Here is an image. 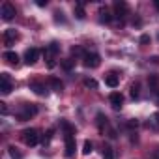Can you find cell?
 <instances>
[{
    "label": "cell",
    "instance_id": "cell-3",
    "mask_svg": "<svg viewBox=\"0 0 159 159\" xmlns=\"http://www.w3.org/2000/svg\"><path fill=\"white\" fill-rule=\"evenodd\" d=\"M23 140L26 146H36L39 142V133L38 129H25L23 131Z\"/></svg>",
    "mask_w": 159,
    "mask_h": 159
},
{
    "label": "cell",
    "instance_id": "cell-1",
    "mask_svg": "<svg viewBox=\"0 0 159 159\" xmlns=\"http://www.w3.org/2000/svg\"><path fill=\"white\" fill-rule=\"evenodd\" d=\"M64 129H66V135H64V144H66V155L67 157H73L75 155V131L73 127L64 122Z\"/></svg>",
    "mask_w": 159,
    "mask_h": 159
},
{
    "label": "cell",
    "instance_id": "cell-32",
    "mask_svg": "<svg viewBox=\"0 0 159 159\" xmlns=\"http://www.w3.org/2000/svg\"><path fill=\"white\" fill-rule=\"evenodd\" d=\"M0 111H2V114H8V107H6V103H0Z\"/></svg>",
    "mask_w": 159,
    "mask_h": 159
},
{
    "label": "cell",
    "instance_id": "cell-11",
    "mask_svg": "<svg viewBox=\"0 0 159 159\" xmlns=\"http://www.w3.org/2000/svg\"><path fill=\"white\" fill-rule=\"evenodd\" d=\"M112 21V13L107 10V8H101L99 10V23H105V25H109Z\"/></svg>",
    "mask_w": 159,
    "mask_h": 159
},
{
    "label": "cell",
    "instance_id": "cell-35",
    "mask_svg": "<svg viewBox=\"0 0 159 159\" xmlns=\"http://www.w3.org/2000/svg\"><path fill=\"white\" fill-rule=\"evenodd\" d=\"M153 157H155V159H159V148H155V153H153Z\"/></svg>",
    "mask_w": 159,
    "mask_h": 159
},
{
    "label": "cell",
    "instance_id": "cell-6",
    "mask_svg": "<svg viewBox=\"0 0 159 159\" xmlns=\"http://www.w3.org/2000/svg\"><path fill=\"white\" fill-rule=\"evenodd\" d=\"M0 15H2L4 21H11V19L15 17V8H13L10 2H4L2 8H0Z\"/></svg>",
    "mask_w": 159,
    "mask_h": 159
},
{
    "label": "cell",
    "instance_id": "cell-10",
    "mask_svg": "<svg viewBox=\"0 0 159 159\" xmlns=\"http://www.w3.org/2000/svg\"><path fill=\"white\" fill-rule=\"evenodd\" d=\"M109 101H111V105H112L114 109H122V105H124V96H122L120 92H112V94L109 96Z\"/></svg>",
    "mask_w": 159,
    "mask_h": 159
},
{
    "label": "cell",
    "instance_id": "cell-21",
    "mask_svg": "<svg viewBox=\"0 0 159 159\" xmlns=\"http://www.w3.org/2000/svg\"><path fill=\"white\" fill-rule=\"evenodd\" d=\"M75 17H77V19H81V21L86 17V13H84V10H83V4H81V2L75 6Z\"/></svg>",
    "mask_w": 159,
    "mask_h": 159
},
{
    "label": "cell",
    "instance_id": "cell-24",
    "mask_svg": "<svg viewBox=\"0 0 159 159\" xmlns=\"http://www.w3.org/2000/svg\"><path fill=\"white\" fill-rule=\"evenodd\" d=\"M71 54H73V56H84L86 52L83 51V47H79V45H75V47H71Z\"/></svg>",
    "mask_w": 159,
    "mask_h": 159
},
{
    "label": "cell",
    "instance_id": "cell-37",
    "mask_svg": "<svg viewBox=\"0 0 159 159\" xmlns=\"http://www.w3.org/2000/svg\"><path fill=\"white\" fill-rule=\"evenodd\" d=\"M153 96H155V99H157V103H159V90H157V92H155Z\"/></svg>",
    "mask_w": 159,
    "mask_h": 159
},
{
    "label": "cell",
    "instance_id": "cell-4",
    "mask_svg": "<svg viewBox=\"0 0 159 159\" xmlns=\"http://www.w3.org/2000/svg\"><path fill=\"white\" fill-rule=\"evenodd\" d=\"M83 64H84V67L94 69V67H98V66L101 64V58H99L98 52H86V54L83 56Z\"/></svg>",
    "mask_w": 159,
    "mask_h": 159
},
{
    "label": "cell",
    "instance_id": "cell-34",
    "mask_svg": "<svg viewBox=\"0 0 159 159\" xmlns=\"http://www.w3.org/2000/svg\"><path fill=\"white\" fill-rule=\"evenodd\" d=\"M36 4H38V6H47V0H38Z\"/></svg>",
    "mask_w": 159,
    "mask_h": 159
},
{
    "label": "cell",
    "instance_id": "cell-9",
    "mask_svg": "<svg viewBox=\"0 0 159 159\" xmlns=\"http://www.w3.org/2000/svg\"><path fill=\"white\" fill-rule=\"evenodd\" d=\"M114 15L118 17V19H124L125 15H127V4L125 2H114Z\"/></svg>",
    "mask_w": 159,
    "mask_h": 159
},
{
    "label": "cell",
    "instance_id": "cell-31",
    "mask_svg": "<svg viewBox=\"0 0 159 159\" xmlns=\"http://www.w3.org/2000/svg\"><path fill=\"white\" fill-rule=\"evenodd\" d=\"M140 43H142V45H146V43H150V36H148V34H144V36H140Z\"/></svg>",
    "mask_w": 159,
    "mask_h": 159
},
{
    "label": "cell",
    "instance_id": "cell-14",
    "mask_svg": "<svg viewBox=\"0 0 159 159\" xmlns=\"http://www.w3.org/2000/svg\"><path fill=\"white\" fill-rule=\"evenodd\" d=\"M43 56H45V60H47V67H54V66H56V62H54V54L49 51V47L43 49Z\"/></svg>",
    "mask_w": 159,
    "mask_h": 159
},
{
    "label": "cell",
    "instance_id": "cell-5",
    "mask_svg": "<svg viewBox=\"0 0 159 159\" xmlns=\"http://www.w3.org/2000/svg\"><path fill=\"white\" fill-rule=\"evenodd\" d=\"M11 90H13V86L10 83V75L8 73H0V92H2L4 96H8Z\"/></svg>",
    "mask_w": 159,
    "mask_h": 159
},
{
    "label": "cell",
    "instance_id": "cell-27",
    "mask_svg": "<svg viewBox=\"0 0 159 159\" xmlns=\"http://www.w3.org/2000/svg\"><path fill=\"white\" fill-rule=\"evenodd\" d=\"M52 135H54V129H49V131L45 133V137H43V144H49L51 139H52Z\"/></svg>",
    "mask_w": 159,
    "mask_h": 159
},
{
    "label": "cell",
    "instance_id": "cell-33",
    "mask_svg": "<svg viewBox=\"0 0 159 159\" xmlns=\"http://www.w3.org/2000/svg\"><path fill=\"white\" fill-rule=\"evenodd\" d=\"M153 122H155V125H157V129H159V112L153 114Z\"/></svg>",
    "mask_w": 159,
    "mask_h": 159
},
{
    "label": "cell",
    "instance_id": "cell-17",
    "mask_svg": "<svg viewBox=\"0 0 159 159\" xmlns=\"http://www.w3.org/2000/svg\"><path fill=\"white\" fill-rule=\"evenodd\" d=\"M148 83H150V88H152V92L155 94V92L159 90V79H157L155 75H152V77L148 79Z\"/></svg>",
    "mask_w": 159,
    "mask_h": 159
},
{
    "label": "cell",
    "instance_id": "cell-38",
    "mask_svg": "<svg viewBox=\"0 0 159 159\" xmlns=\"http://www.w3.org/2000/svg\"><path fill=\"white\" fill-rule=\"evenodd\" d=\"M155 8H157V10H159V0H155Z\"/></svg>",
    "mask_w": 159,
    "mask_h": 159
},
{
    "label": "cell",
    "instance_id": "cell-36",
    "mask_svg": "<svg viewBox=\"0 0 159 159\" xmlns=\"http://www.w3.org/2000/svg\"><path fill=\"white\" fill-rule=\"evenodd\" d=\"M152 62H155V64H159V56H153V58H152Z\"/></svg>",
    "mask_w": 159,
    "mask_h": 159
},
{
    "label": "cell",
    "instance_id": "cell-23",
    "mask_svg": "<svg viewBox=\"0 0 159 159\" xmlns=\"http://www.w3.org/2000/svg\"><path fill=\"white\" fill-rule=\"evenodd\" d=\"M60 64H62V67H64L66 71H71V69H73V64H75V60H71V58H66V60H62Z\"/></svg>",
    "mask_w": 159,
    "mask_h": 159
},
{
    "label": "cell",
    "instance_id": "cell-25",
    "mask_svg": "<svg viewBox=\"0 0 159 159\" xmlns=\"http://www.w3.org/2000/svg\"><path fill=\"white\" fill-rule=\"evenodd\" d=\"M92 150H94L92 142H90V140H86V142H84V146H83V153H84V155H90V153H92Z\"/></svg>",
    "mask_w": 159,
    "mask_h": 159
},
{
    "label": "cell",
    "instance_id": "cell-2",
    "mask_svg": "<svg viewBox=\"0 0 159 159\" xmlns=\"http://www.w3.org/2000/svg\"><path fill=\"white\" fill-rule=\"evenodd\" d=\"M38 114V107L36 105H32V103H26V105H23L21 107V111H19V120L21 122H26V120H30L32 116H36Z\"/></svg>",
    "mask_w": 159,
    "mask_h": 159
},
{
    "label": "cell",
    "instance_id": "cell-7",
    "mask_svg": "<svg viewBox=\"0 0 159 159\" xmlns=\"http://www.w3.org/2000/svg\"><path fill=\"white\" fill-rule=\"evenodd\" d=\"M38 56H39V51H38L36 47H30V49H26V52H25V62H26L28 66H32V64L38 62Z\"/></svg>",
    "mask_w": 159,
    "mask_h": 159
},
{
    "label": "cell",
    "instance_id": "cell-15",
    "mask_svg": "<svg viewBox=\"0 0 159 159\" xmlns=\"http://www.w3.org/2000/svg\"><path fill=\"white\" fill-rule=\"evenodd\" d=\"M51 86H52V90L54 92H62V88H64V84H62V81L60 79H56V77H51Z\"/></svg>",
    "mask_w": 159,
    "mask_h": 159
},
{
    "label": "cell",
    "instance_id": "cell-26",
    "mask_svg": "<svg viewBox=\"0 0 159 159\" xmlns=\"http://www.w3.org/2000/svg\"><path fill=\"white\" fill-rule=\"evenodd\" d=\"M84 86L86 88H98V81L96 79H84Z\"/></svg>",
    "mask_w": 159,
    "mask_h": 159
},
{
    "label": "cell",
    "instance_id": "cell-20",
    "mask_svg": "<svg viewBox=\"0 0 159 159\" xmlns=\"http://www.w3.org/2000/svg\"><path fill=\"white\" fill-rule=\"evenodd\" d=\"M103 159H114V152L109 144H103Z\"/></svg>",
    "mask_w": 159,
    "mask_h": 159
},
{
    "label": "cell",
    "instance_id": "cell-19",
    "mask_svg": "<svg viewBox=\"0 0 159 159\" xmlns=\"http://www.w3.org/2000/svg\"><path fill=\"white\" fill-rule=\"evenodd\" d=\"M8 153H10L11 159H23V153H21L15 146H10V148H8Z\"/></svg>",
    "mask_w": 159,
    "mask_h": 159
},
{
    "label": "cell",
    "instance_id": "cell-30",
    "mask_svg": "<svg viewBox=\"0 0 159 159\" xmlns=\"http://www.w3.org/2000/svg\"><path fill=\"white\" fill-rule=\"evenodd\" d=\"M137 125H139L137 120H129V122H127V127H129V129H137Z\"/></svg>",
    "mask_w": 159,
    "mask_h": 159
},
{
    "label": "cell",
    "instance_id": "cell-29",
    "mask_svg": "<svg viewBox=\"0 0 159 159\" xmlns=\"http://www.w3.org/2000/svg\"><path fill=\"white\" fill-rule=\"evenodd\" d=\"M62 15H64L62 11H56V13H54V21H56V23H66V19H64Z\"/></svg>",
    "mask_w": 159,
    "mask_h": 159
},
{
    "label": "cell",
    "instance_id": "cell-28",
    "mask_svg": "<svg viewBox=\"0 0 159 159\" xmlns=\"http://www.w3.org/2000/svg\"><path fill=\"white\" fill-rule=\"evenodd\" d=\"M49 51H51L52 54H58V52H60V45H58V43H51V45H49Z\"/></svg>",
    "mask_w": 159,
    "mask_h": 159
},
{
    "label": "cell",
    "instance_id": "cell-8",
    "mask_svg": "<svg viewBox=\"0 0 159 159\" xmlns=\"http://www.w3.org/2000/svg\"><path fill=\"white\" fill-rule=\"evenodd\" d=\"M15 39H19V32H17V30H13V28H8V30L4 32V43L10 47V45H13V43H15Z\"/></svg>",
    "mask_w": 159,
    "mask_h": 159
},
{
    "label": "cell",
    "instance_id": "cell-12",
    "mask_svg": "<svg viewBox=\"0 0 159 159\" xmlns=\"http://www.w3.org/2000/svg\"><path fill=\"white\" fill-rule=\"evenodd\" d=\"M4 60H6L8 64H11V66H17V64H19V56H17V52H13V51L4 52Z\"/></svg>",
    "mask_w": 159,
    "mask_h": 159
},
{
    "label": "cell",
    "instance_id": "cell-22",
    "mask_svg": "<svg viewBox=\"0 0 159 159\" xmlns=\"http://www.w3.org/2000/svg\"><path fill=\"white\" fill-rule=\"evenodd\" d=\"M98 127H99V131H101V133H103V131H105V127H107V118H105L101 112L98 114Z\"/></svg>",
    "mask_w": 159,
    "mask_h": 159
},
{
    "label": "cell",
    "instance_id": "cell-16",
    "mask_svg": "<svg viewBox=\"0 0 159 159\" xmlns=\"http://www.w3.org/2000/svg\"><path fill=\"white\" fill-rule=\"evenodd\" d=\"M105 84L111 86V88H116L118 86V77L116 75H107L105 77Z\"/></svg>",
    "mask_w": 159,
    "mask_h": 159
},
{
    "label": "cell",
    "instance_id": "cell-13",
    "mask_svg": "<svg viewBox=\"0 0 159 159\" xmlns=\"http://www.w3.org/2000/svg\"><path fill=\"white\" fill-rule=\"evenodd\" d=\"M30 90H34L38 96H45L47 94V88L41 84V83H38V81H34V83H30Z\"/></svg>",
    "mask_w": 159,
    "mask_h": 159
},
{
    "label": "cell",
    "instance_id": "cell-18",
    "mask_svg": "<svg viewBox=\"0 0 159 159\" xmlns=\"http://www.w3.org/2000/svg\"><path fill=\"white\" fill-rule=\"evenodd\" d=\"M131 98L133 99H139L140 98V84L139 83H133L131 84Z\"/></svg>",
    "mask_w": 159,
    "mask_h": 159
}]
</instances>
